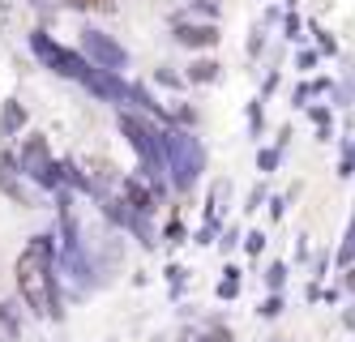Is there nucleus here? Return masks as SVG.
Masks as SVG:
<instances>
[{"label":"nucleus","instance_id":"1","mask_svg":"<svg viewBox=\"0 0 355 342\" xmlns=\"http://www.w3.org/2000/svg\"><path fill=\"white\" fill-rule=\"evenodd\" d=\"M17 287H21V296H26V304L35 312L52 308V296H47V248L43 244H31L26 253H21V261H17Z\"/></svg>","mask_w":355,"mask_h":342},{"label":"nucleus","instance_id":"2","mask_svg":"<svg viewBox=\"0 0 355 342\" xmlns=\"http://www.w3.org/2000/svg\"><path fill=\"white\" fill-rule=\"evenodd\" d=\"M78 5H112V0H78Z\"/></svg>","mask_w":355,"mask_h":342}]
</instances>
